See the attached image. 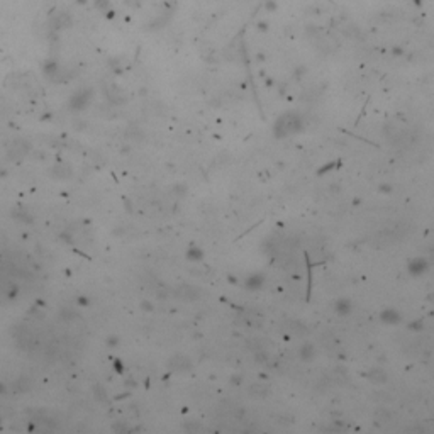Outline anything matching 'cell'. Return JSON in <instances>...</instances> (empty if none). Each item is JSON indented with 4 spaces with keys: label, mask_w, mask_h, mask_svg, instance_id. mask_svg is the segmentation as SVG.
Listing matches in <instances>:
<instances>
[{
    "label": "cell",
    "mask_w": 434,
    "mask_h": 434,
    "mask_svg": "<svg viewBox=\"0 0 434 434\" xmlns=\"http://www.w3.org/2000/svg\"><path fill=\"white\" fill-rule=\"evenodd\" d=\"M299 358L302 361H312L316 358V346L312 343H304L299 348Z\"/></svg>",
    "instance_id": "cell-9"
},
{
    "label": "cell",
    "mask_w": 434,
    "mask_h": 434,
    "mask_svg": "<svg viewBox=\"0 0 434 434\" xmlns=\"http://www.w3.org/2000/svg\"><path fill=\"white\" fill-rule=\"evenodd\" d=\"M380 321L385 322V324H399V322L402 321V316L401 312L397 311V309H384V311L380 312Z\"/></svg>",
    "instance_id": "cell-6"
},
{
    "label": "cell",
    "mask_w": 434,
    "mask_h": 434,
    "mask_svg": "<svg viewBox=\"0 0 434 434\" xmlns=\"http://www.w3.org/2000/svg\"><path fill=\"white\" fill-rule=\"evenodd\" d=\"M265 285V275L261 273H253V275H248L246 280H244L243 287L250 292H256L260 290L261 287Z\"/></svg>",
    "instance_id": "cell-4"
},
{
    "label": "cell",
    "mask_w": 434,
    "mask_h": 434,
    "mask_svg": "<svg viewBox=\"0 0 434 434\" xmlns=\"http://www.w3.org/2000/svg\"><path fill=\"white\" fill-rule=\"evenodd\" d=\"M200 288L194 287V285L188 284H182L180 287L175 288V297L182 302H195L200 299Z\"/></svg>",
    "instance_id": "cell-2"
},
{
    "label": "cell",
    "mask_w": 434,
    "mask_h": 434,
    "mask_svg": "<svg viewBox=\"0 0 434 434\" xmlns=\"http://www.w3.org/2000/svg\"><path fill=\"white\" fill-rule=\"evenodd\" d=\"M407 271L412 277H422L429 271V261L426 258H414V260L409 261Z\"/></svg>",
    "instance_id": "cell-3"
},
{
    "label": "cell",
    "mask_w": 434,
    "mask_h": 434,
    "mask_svg": "<svg viewBox=\"0 0 434 434\" xmlns=\"http://www.w3.org/2000/svg\"><path fill=\"white\" fill-rule=\"evenodd\" d=\"M409 329H412V331H421V329H422V321H416V322H412V324L409 326Z\"/></svg>",
    "instance_id": "cell-17"
},
{
    "label": "cell",
    "mask_w": 434,
    "mask_h": 434,
    "mask_svg": "<svg viewBox=\"0 0 434 434\" xmlns=\"http://www.w3.org/2000/svg\"><path fill=\"white\" fill-rule=\"evenodd\" d=\"M351 309H353V304H351V300H348V299H339V300L334 304V311H336L337 316H348L351 312Z\"/></svg>",
    "instance_id": "cell-11"
},
{
    "label": "cell",
    "mask_w": 434,
    "mask_h": 434,
    "mask_svg": "<svg viewBox=\"0 0 434 434\" xmlns=\"http://www.w3.org/2000/svg\"><path fill=\"white\" fill-rule=\"evenodd\" d=\"M114 368H116L117 373H122V371H124V365H122V361H120V360H116V363H114Z\"/></svg>",
    "instance_id": "cell-16"
},
{
    "label": "cell",
    "mask_w": 434,
    "mask_h": 434,
    "mask_svg": "<svg viewBox=\"0 0 434 434\" xmlns=\"http://www.w3.org/2000/svg\"><path fill=\"white\" fill-rule=\"evenodd\" d=\"M275 136L277 137H288L302 131V119L297 114H284L280 119L275 122Z\"/></svg>",
    "instance_id": "cell-1"
},
{
    "label": "cell",
    "mask_w": 434,
    "mask_h": 434,
    "mask_svg": "<svg viewBox=\"0 0 434 434\" xmlns=\"http://www.w3.org/2000/svg\"><path fill=\"white\" fill-rule=\"evenodd\" d=\"M248 394H250V397H253V399L267 397V395L270 394V387L265 384H253V385H250V388H248Z\"/></svg>",
    "instance_id": "cell-8"
},
{
    "label": "cell",
    "mask_w": 434,
    "mask_h": 434,
    "mask_svg": "<svg viewBox=\"0 0 434 434\" xmlns=\"http://www.w3.org/2000/svg\"><path fill=\"white\" fill-rule=\"evenodd\" d=\"M107 343H110V346H117V344H119V339H117V337H110V341H107Z\"/></svg>",
    "instance_id": "cell-18"
},
{
    "label": "cell",
    "mask_w": 434,
    "mask_h": 434,
    "mask_svg": "<svg viewBox=\"0 0 434 434\" xmlns=\"http://www.w3.org/2000/svg\"><path fill=\"white\" fill-rule=\"evenodd\" d=\"M202 258H204V251H202L200 248L190 246L187 250V260H190V261H200Z\"/></svg>",
    "instance_id": "cell-12"
},
{
    "label": "cell",
    "mask_w": 434,
    "mask_h": 434,
    "mask_svg": "<svg viewBox=\"0 0 434 434\" xmlns=\"http://www.w3.org/2000/svg\"><path fill=\"white\" fill-rule=\"evenodd\" d=\"M168 367H170L173 371H188L192 368V363L187 356H184V354H177V356H173L170 360Z\"/></svg>",
    "instance_id": "cell-5"
},
{
    "label": "cell",
    "mask_w": 434,
    "mask_h": 434,
    "mask_svg": "<svg viewBox=\"0 0 434 434\" xmlns=\"http://www.w3.org/2000/svg\"><path fill=\"white\" fill-rule=\"evenodd\" d=\"M392 419V414L387 411V409H380V411L377 412V421L378 422H388Z\"/></svg>",
    "instance_id": "cell-13"
},
{
    "label": "cell",
    "mask_w": 434,
    "mask_h": 434,
    "mask_svg": "<svg viewBox=\"0 0 434 434\" xmlns=\"http://www.w3.org/2000/svg\"><path fill=\"white\" fill-rule=\"evenodd\" d=\"M141 309H143L144 312H151V311H153V305H151L150 302L143 300V302H141Z\"/></svg>",
    "instance_id": "cell-15"
},
{
    "label": "cell",
    "mask_w": 434,
    "mask_h": 434,
    "mask_svg": "<svg viewBox=\"0 0 434 434\" xmlns=\"http://www.w3.org/2000/svg\"><path fill=\"white\" fill-rule=\"evenodd\" d=\"M365 377H367L368 380L371 382V384L382 385V384H385V382H387V373H385V370H382V368H378V367H375V368H371V370H368L367 373H365Z\"/></svg>",
    "instance_id": "cell-7"
},
{
    "label": "cell",
    "mask_w": 434,
    "mask_h": 434,
    "mask_svg": "<svg viewBox=\"0 0 434 434\" xmlns=\"http://www.w3.org/2000/svg\"><path fill=\"white\" fill-rule=\"evenodd\" d=\"M378 190H380L382 194H390V192L394 190V187H392V185H387V184H382L380 187H378Z\"/></svg>",
    "instance_id": "cell-14"
},
{
    "label": "cell",
    "mask_w": 434,
    "mask_h": 434,
    "mask_svg": "<svg viewBox=\"0 0 434 434\" xmlns=\"http://www.w3.org/2000/svg\"><path fill=\"white\" fill-rule=\"evenodd\" d=\"M285 331H288L294 336H304L307 333V327L302 324L300 321H287L285 322Z\"/></svg>",
    "instance_id": "cell-10"
}]
</instances>
